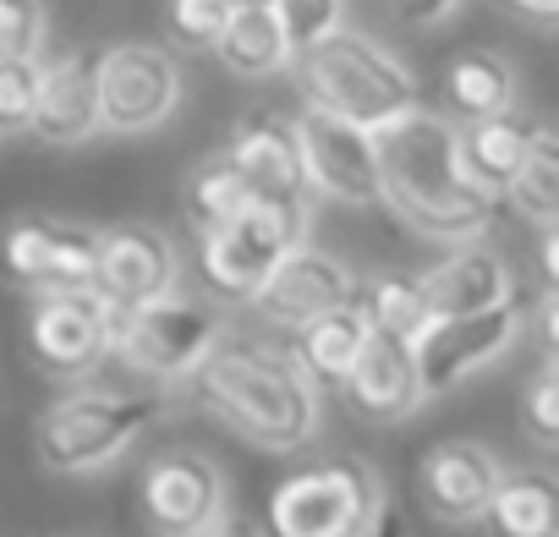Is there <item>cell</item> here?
<instances>
[{
  "mask_svg": "<svg viewBox=\"0 0 559 537\" xmlns=\"http://www.w3.org/2000/svg\"><path fill=\"white\" fill-rule=\"evenodd\" d=\"M352 297H357V275H352V268L335 252H324L313 241H297L258 281L247 308L263 324H274V330H297V324H308V319H319V313H330V308H341Z\"/></svg>",
  "mask_w": 559,
  "mask_h": 537,
  "instance_id": "14",
  "label": "cell"
},
{
  "mask_svg": "<svg viewBox=\"0 0 559 537\" xmlns=\"http://www.w3.org/2000/svg\"><path fill=\"white\" fill-rule=\"evenodd\" d=\"M346 401V411L368 428H401L423 411V384H417V362L412 346L395 335H368V346L357 351L352 373L335 390Z\"/></svg>",
  "mask_w": 559,
  "mask_h": 537,
  "instance_id": "17",
  "label": "cell"
},
{
  "mask_svg": "<svg viewBox=\"0 0 559 537\" xmlns=\"http://www.w3.org/2000/svg\"><path fill=\"white\" fill-rule=\"evenodd\" d=\"M308 241V198H252L230 225L198 236V268L214 302H247L258 281Z\"/></svg>",
  "mask_w": 559,
  "mask_h": 537,
  "instance_id": "7",
  "label": "cell"
},
{
  "mask_svg": "<svg viewBox=\"0 0 559 537\" xmlns=\"http://www.w3.org/2000/svg\"><path fill=\"white\" fill-rule=\"evenodd\" d=\"M187 384L209 422L269 455H292L324 428V390L297 368L286 346H263L225 330L187 373Z\"/></svg>",
  "mask_w": 559,
  "mask_h": 537,
  "instance_id": "1",
  "label": "cell"
},
{
  "mask_svg": "<svg viewBox=\"0 0 559 537\" xmlns=\"http://www.w3.org/2000/svg\"><path fill=\"white\" fill-rule=\"evenodd\" d=\"M209 50L241 83H263V77H280L292 67V45H286V34H280L269 7H230V17H225V28L214 34Z\"/></svg>",
  "mask_w": 559,
  "mask_h": 537,
  "instance_id": "23",
  "label": "cell"
},
{
  "mask_svg": "<svg viewBox=\"0 0 559 537\" xmlns=\"http://www.w3.org/2000/svg\"><path fill=\"white\" fill-rule=\"evenodd\" d=\"M225 335V313L214 297H181L165 291L154 302H110L105 297V346L121 357L127 373L170 390L187 384V373L209 357V346Z\"/></svg>",
  "mask_w": 559,
  "mask_h": 537,
  "instance_id": "5",
  "label": "cell"
},
{
  "mask_svg": "<svg viewBox=\"0 0 559 537\" xmlns=\"http://www.w3.org/2000/svg\"><path fill=\"white\" fill-rule=\"evenodd\" d=\"M165 417V390H72L34 422V461L50 477L110 472L154 422Z\"/></svg>",
  "mask_w": 559,
  "mask_h": 537,
  "instance_id": "4",
  "label": "cell"
},
{
  "mask_svg": "<svg viewBox=\"0 0 559 537\" xmlns=\"http://www.w3.org/2000/svg\"><path fill=\"white\" fill-rule=\"evenodd\" d=\"M504 461L483 439H439L417 461V504L439 526H477L488 493L499 488Z\"/></svg>",
  "mask_w": 559,
  "mask_h": 537,
  "instance_id": "15",
  "label": "cell"
},
{
  "mask_svg": "<svg viewBox=\"0 0 559 537\" xmlns=\"http://www.w3.org/2000/svg\"><path fill=\"white\" fill-rule=\"evenodd\" d=\"M292 132H297L302 187H308L313 198L341 203V208H384L379 154H373V132H368V127L302 105V110L292 116Z\"/></svg>",
  "mask_w": 559,
  "mask_h": 537,
  "instance_id": "11",
  "label": "cell"
},
{
  "mask_svg": "<svg viewBox=\"0 0 559 537\" xmlns=\"http://www.w3.org/2000/svg\"><path fill=\"white\" fill-rule=\"evenodd\" d=\"M39 56L34 61H0V138H23L39 99Z\"/></svg>",
  "mask_w": 559,
  "mask_h": 537,
  "instance_id": "31",
  "label": "cell"
},
{
  "mask_svg": "<svg viewBox=\"0 0 559 537\" xmlns=\"http://www.w3.org/2000/svg\"><path fill=\"white\" fill-rule=\"evenodd\" d=\"M483 537H559V488L543 472H510L477 515Z\"/></svg>",
  "mask_w": 559,
  "mask_h": 537,
  "instance_id": "24",
  "label": "cell"
},
{
  "mask_svg": "<svg viewBox=\"0 0 559 537\" xmlns=\"http://www.w3.org/2000/svg\"><path fill=\"white\" fill-rule=\"evenodd\" d=\"M269 12L286 34L292 56H302L308 45H319L324 34H335L346 23V0H269Z\"/></svg>",
  "mask_w": 559,
  "mask_h": 537,
  "instance_id": "29",
  "label": "cell"
},
{
  "mask_svg": "<svg viewBox=\"0 0 559 537\" xmlns=\"http://www.w3.org/2000/svg\"><path fill=\"white\" fill-rule=\"evenodd\" d=\"M219 154L236 165V176L247 181L252 198H308L292 116H252V121H241Z\"/></svg>",
  "mask_w": 559,
  "mask_h": 537,
  "instance_id": "19",
  "label": "cell"
},
{
  "mask_svg": "<svg viewBox=\"0 0 559 537\" xmlns=\"http://www.w3.org/2000/svg\"><path fill=\"white\" fill-rule=\"evenodd\" d=\"M423 281V302H428V319H450V313H477V308H493L504 297H515V281L493 247L483 241H455V252L444 263H433Z\"/></svg>",
  "mask_w": 559,
  "mask_h": 537,
  "instance_id": "20",
  "label": "cell"
},
{
  "mask_svg": "<svg viewBox=\"0 0 559 537\" xmlns=\"http://www.w3.org/2000/svg\"><path fill=\"white\" fill-rule=\"evenodd\" d=\"M493 7L521 17V23H532V28H543V34L559 23V0H493Z\"/></svg>",
  "mask_w": 559,
  "mask_h": 537,
  "instance_id": "35",
  "label": "cell"
},
{
  "mask_svg": "<svg viewBox=\"0 0 559 537\" xmlns=\"http://www.w3.org/2000/svg\"><path fill=\"white\" fill-rule=\"evenodd\" d=\"M384 493V477L362 455L302 466L269 493V537H357Z\"/></svg>",
  "mask_w": 559,
  "mask_h": 537,
  "instance_id": "6",
  "label": "cell"
},
{
  "mask_svg": "<svg viewBox=\"0 0 559 537\" xmlns=\"http://www.w3.org/2000/svg\"><path fill=\"white\" fill-rule=\"evenodd\" d=\"M373 154H379L384 208H395L417 236L455 247V241H477L493 225L499 192L466 176L455 121H444L439 110L412 105L395 121L373 127Z\"/></svg>",
  "mask_w": 559,
  "mask_h": 537,
  "instance_id": "2",
  "label": "cell"
},
{
  "mask_svg": "<svg viewBox=\"0 0 559 537\" xmlns=\"http://www.w3.org/2000/svg\"><path fill=\"white\" fill-rule=\"evenodd\" d=\"M45 0H0V61H34L45 50Z\"/></svg>",
  "mask_w": 559,
  "mask_h": 537,
  "instance_id": "32",
  "label": "cell"
},
{
  "mask_svg": "<svg viewBox=\"0 0 559 537\" xmlns=\"http://www.w3.org/2000/svg\"><path fill=\"white\" fill-rule=\"evenodd\" d=\"M461 12V0H390V17L401 28H439Z\"/></svg>",
  "mask_w": 559,
  "mask_h": 537,
  "instance_id": "34",
  "label": "cell"
},
{
  "mask_svg": "<svg viewBox=\"0 0 559 537\" xmlns=\"http://www.w3.org/2000/svg\"><path fill=\"white\" fill-rule=\"evenodd\" d=\"M230 7H269V0H230Z\"/></svg>",
  "mask_w": 559,
  "mask_h": 537,
  "instance_id": "38",
  "label": "cell"
},
{
  "mask_svg": "<svg viewBox=\"0 0 559 537\" xmlns=\"http://www.w3.org/2000/svg\"><path fill=\"white\" fill-rule=\"evenodd\" d=\"M247 203H252V192H247V181L236 176V165H230L225 154L198 159L192 176H187V187H181V214H187V225H192L198 236L230 225Z\"/></svg>",
  "mask_w": 559,
  "mask_h": 537,
  "instance_id": "26",
  "label": "cell"
},
{
  "mask_svg": "<svg viewBox=\"0 0 559 537\" xmlns=\"http://www.w3.org/2000/svg\"><path fill=\"white\" fill-rule=\"evenodd\" d=\"M209 537H263V532H258L252 521H230V515H225V521H219Z\"/></svg>",
  "mask_w": 559,
  "mask_h": 537,
  "instance_id": "37",
  "label": "cell"
},
{
  "mask_svg": "<svg viewBox=\"0 0 559 537\" xmlns=\"http://www.w3.org/2000/svg\"><path fill=\"white\" fill-rule=\"evenodd\" d=\"M368 313H362V302L352 297V302H341V308H330V313H319V319H308V324H297L292 330V357H297V368L319 384V390H341V379L352 373V362H357V351L368 346Z\"/></svg>",
  "mask_w": 559,
  "mask_h": 537,
  "instance_id": "22",
  "label": "cell"
},
{
  "mask_svg": "<svg viewBox=\"0 0 559 537\" xmlns=\"http://www.w3.org/2000/svg\"><path fill=\"white\" fill-rule=\"evenodd\" d=\"M286 72L297 77L302 105L330 110L341 121H357L368 132L395 121L401 110L423 105L417 72L401 56H390L379 39H368V34H357L346 23L335 34H324L319 45H308L302 56H292Z\"/></svg>",
  "mask_w": 559,
  "mask_h": 537,
  "instance_id": "3",
  "label": "cell"
},
{
  "mask_svg": "<svg viewBox=\"0 0 559 537\" xmlns=\"http://www.w3.org/2000/svg\"><path fill=\"white\" fill-rule=\"evenodd\" d=\"M110 357L105 346V297L94 286L39 291L28 313V362L61 384L88 379Z\"/></svg>",
  "mask_w": 559,
  "mask_h": 537,
  "instance_id": "13",
  "label": "cell"
},
{
  "mask_svg": "<svg viewBox=\"0 0 559 537\" xmlns=\"http://www.w3.org/2000/svg\"><path fill=\"white\" fill-rule=\"evenodd\" d=\"M521 422H526V433H532L537 450H554L559 444V368H554V357H543V368L526 379V390H521Z\"/></svg>",
  "mask_w": 559,
  "mask_h": 537,
  "instance_id": "30",
  "label": "cell"
},
{
  "mask_svg": "<svg viewBox=\"0 0 559 537\" xmlns=\"http://www.w3.org/2000/svg\"><path fill=\"white\" fill-rule=\"evenodd\" d=\"M515 94H521V77L493 50H461L439 72V116L455 121V127H472V121H488V116L510 110Z\"/></svg>",
  "mask_w": 559,
  "mask_h": 537,
  "instance_id": "21",
  "label": "cell"
},
{
  "mask_svg": "<svg viewBox=\"0 0 559 537\" xmlns=\"http://www.w3.org/2000/svg\"><path fill=\"white\" fill-rule=\"evenodd\" d=\"M357 537H406V515H401V504L384 493V499H379V510L368 515V526H362Z\"/></svg>",
  "mask_w": 559,
  "mask_h": 537,
  "instance_id": "36",
  "label": "cell"
},
{
  "mask_svg": "<svg viewBox=\"0 0 559 537\" xmlns=\"http://www.w3.org/2000/svg\"><path fill=\"white\" fill-rule=\"evenodd\" d=\"M357 302H362V313H368V330H373V335L412 341V335L428 324L423 281H417V275H406V268H390V275H379Z\"/></svg>",
  "mask_w": 559,
  "mask_h": 537,
  "instance_id": "28",
  "label": "cell"
},
{
  "mask_svg": "<svg viewBox=\"0 0 559 537\" xmlns=\"http://www.w3.org/2000/svg\"><path fill=\"white\" fill-rule=\"evenodd\" d=\"M543 132L537 116H521L515 105L488 116V121H472V127H455V143H461V165L472 181H483L488 192H504L510 170L526 159L532 138Z\"/></svg>",
  "mask_w": 559,
  "mask_h": 537,
  "instance_id": "25",
  "label": "cell"
},
{
  "mask_svg": "<svg viewBox=\"0 0 559 537\" xmlns=\"http://www.w3.org/2000/svg\"><path fill=\"white\" fill-rule=\"evenodd\" d=\"M28 132L50 148H83L105 132L99 94H94V56H61L39 67V99H34Z\"/></svg>",
  "mask_w": 559,
  "mask_h": 537,
  "instance_id": "18",
  "label": "cell"
},
{
  "mask_svg": "<svg viewBox=\"0 0 559 537\" xmlns=\"http://www.w3.org/2000/svg\"><path fill=\"white\" fill-rule=\"evenodd\" d=\"M181 286V258L176 241L159 225L121 219L99 230V258H94V291L110 302H154Z\"/></svg>",
  "mask_w": 559,
  "mask_h": 537,
  "instance_id": "16",
  "label": "cell"
},
{
  "mask_svg": "<svg viewBox=\"0 0 559 537\" xmlns=\"http://www.w3.org/2000/svg\"><path fill=\"white\" fill-rule=\"evenodd\" d=\"M225 17H230V0H170L165 7V34L181 50H209L214 34L225 28Z\"/></svg>",
  "mask_w": 559,
  "mask_h": 537,
  "instance_id": "33",
  "label": "cell"
},
{
  "mask_svg": "<svg viewBox=\"0 0 559 537\" xmlns=\"http://www.w3.org/2000/svg\"><path fill=\"white\" fill-rule=\"evenodd\" d=\"M526 335V302L504 297L493 308H477V313H450V319H428L406 346H412V362H417V384L423 395H450L461 390L472 373L493 368L499 357H510Z\"/></svg>",
  "mask_w": 559,
  "mask_h": 537,
  "instance_id": "8",
  "label": "cell"
},
{
  "mask_svg": "<svg viewBox=\"0 0 559 537\" xmlns=\"http://www.w3.org/2000/svg\"><path fill=\"white\" fill-rule=\"evenodd\" d=\"M181 61L165 45H110L94 56V94H99V127L138 138L165 127L181 110Z\"/></svg>",
  "mask_w": 559,
  "mask_h": 537,
  "instance_id": "9",
  "label": "cell"
},
{
  "mask_svg": "<svg viewBox=\"0 0 559 537\" xmlns=\"http://www.w3.org/2000/svg\"><path fill=\"white\" fill-rule=\"evenodd\" d=\"M94 258H99V230L78 219L23 214L0 230V275L28 297L94 286Z\"/></svg>",
  "mask_w": 559,
  "mask_h": 537,
  "instance_id": "12",
  "label": "cell"
},
{
  "mask_svg": "<svg viewBox=\"0 0 559 537\" xmlns=\"http://www.w3.org/2000/svg\"><path fill=\"white\" fill-rule=\"evenodd\" d=\"M138 515L148 537H209L230 515L225 466L203 450H159L138 477Z\"/></svg>",
  "mask_w": 559,
  "mask_h": 537,
  "instance_id": "10",
  "label": "cell"
},
{
  "mask_svg": "<svg viewBox=\"0 0 559 537\" xmlns=\"http://www.w3.org/2000/svg\"><path fill=\"white\" fill-rule=\"evenodd\" d=\"M499 198H510V208H515L532 230H543V225L559 219V143H554L548 127L532 138L526 159L510 170V181H504Z\"/></svg>",
  "mask_w": 559,
  "mask_h": 537,
  "instance_id": "27",
  "label": "cell"
}]
</instances>
